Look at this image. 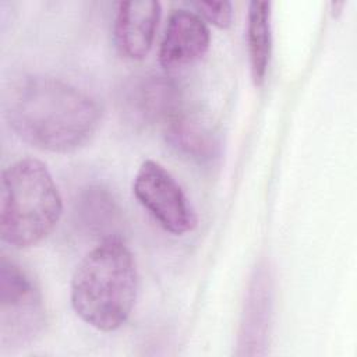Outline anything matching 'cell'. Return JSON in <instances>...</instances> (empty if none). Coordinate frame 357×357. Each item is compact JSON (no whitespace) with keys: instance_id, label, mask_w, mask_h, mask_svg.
Segmentation results:
<instances>
[{"instance_id":"9","label":"cell","mask_w":357,"mask_h":357,"mask_svg":"<svg viewBox=\"0 0 357 357\" xmlns=\"http://www.w3.org/2000/svg\"><path fill=\"white\" fill-rule=\"evenodd\" d=\"M160 3L155 0L121 1L113 24V38L117 52L130 60H142L152 47Z\"/></svg>"},{"instance_id":"5","label":"cell","mask_w":357,"mask_h":357,"mask_svg":"<svg viewBox=\"0 0 357 357\" xmlns=\"http://www.w3.org/2000/svg\"><path fill=\"white\" fill-rule=\"evenodd\" d=\"M132 192L166 231L183 236L195 229V209L178 181L160 163L148 159L139 166Z\"/></svg>"},{"instance_id":"10","label":"cell","mask_w":357,"mask_h":357,"mask_svg":"<svg viewBox=\"0 0 357 357\" xmlns=\"http://www.w3.org/2000/svg\"><path fill=\"white\" fill-rule=\"evenodd\" d=\"M74 220L82 233L99 241L121 234V211L102 185H88L79 191L74 201Z\"/></svg>"},{"instance_id":"2","label":"cell","mask_w":357,"mask_h":357,"mask_svg":"<svg viewBox=\"0 0 357 357\" xmlns=\"http://www.w3.org/2000/svg\"><path fill=\"white\" fill-rule=\"evenodd\" d=\"M138 291L134 257L119 238L99 241L77 265L71 279L75 314L98 331L119 329L130 317Z\"/></svg>"},{"instance_id":"14","label":"cell","mask_w":357,"mask_h":357,"mask_svg":"<svg viewBox=\"0 0 357 357\" xmlns=\"http://www.w3.org/2000/svg\"><path fill=\"white\" fill-rule=\"evenodd\" d=\"M346 6V1H332L331 3V10H332V15L333 17H339L342 14L343 7Z\"/></svg>"},{"instance_id":"7","label":"cell","mask_w":357,"mask_h":357,"mask_svg":"<svg viewBox=\"0 0 357 357\" xmlns=\"http://www.w3.org/2000/svg\"><path fill=\"white\" fill-rule=\"evenodd\" d=\"M208 24L195 11L173 10L169 15L159 46V63L165 70H174L199 60L209 49Z\"/></svg>"},{"instance_id":"4","label":"cell","mask_w":357,"mask_h":357,"mask_svg":"<svg viewBox=\"0 0 357 357\" xmlns=\"http://www.w3.org/2000/svg\"><path fill=\"white\" fill-rule=\"evenodd\" d=\"M45 326L42 294L31 276L6 257L0 261V343L20 349L32 343Z\"/></svg>"},{"instance_id":"12","label":"cell","mask_w":357,"mask_h":357,"mask_svg":"<svg viewBox=\"0 0 357 357\" xmlns=\"http://www.w3.org/2000/svg\"><path fill=\"white\" fill-rule=\"evenodd\" d=\"M247 52L251 78L255 86L265 81L272 50L271 3L251 1L247 14Z\"/></svg>"},{"instance_id":"6","label":"cell","mask_w":357,"mask_h":357,"mask_svg":"<svg viewBox=\"0 0 357 357\" xmlns=\"http://www.w3.org/2000/svg\"><path fill=\"white\" fill-rule=\"evenodd\" d=\"M272 290L271 271L266 264H259L254 269L244 300L237 342L240 356L265 353L271 329Z\"/></svg>"},{"instance_id":"1","label":"cell","mask_w":357,"mask_h":357,"mask_svg":"<svg viewBox=\"0 0 357 357\" xmlns=\"http://www.w3.org/2000/svg\"><path fill=\"white\" fill-rule=\"evenodd\" d=\"M100 116V107L89 93L47 75L22 78L6 99V117L15 134L50 152H71L86 144Z\"/></svg>"},{"instance_id":"11","label":"cell","mask_w":357,"mask_h":357,"mask_svg":"<svg viewBox=\"0 0 357 357\" xmlns=\"http://www.w3.org/2000/svg\"><path fill=\"white\" fill-rule=\"evenodd\" d=\"M163 131L166 142L177 153L198 165H212L220 155V144L212 130L185 112L169 121Z\"/></svg>"},{"instance_id":"8","label":"cell","mask_w":357,"mask_h":357,"mask_svg":"<svg viewBox=\"0 0 357 357\" xmlns=\"http://www.w3.org/2000/svg\"><path fill=\"white\" fill-rule=\"evenodd\" d=\"M124 103L138 123L160 124L184 112L183 95L176 81L160 74H149L134 81L126 91Z\"/></svg>"},{"instance_id":"3","label":"cell","mask_w":357,"mask_h":357,"mask_svg":"<svg viewBox=\"0 0 357 357\" xmlns=\"http://www.w3.org/2000/svg\"><path fill=\"white\" fill-rule=\"evenodd\" d=\"M63 213L59 188L46 165L24 158L1 174L0 237L14 248H28L46 238Z\"/></svg>"},{"instance_id":"13","label":"cell","mask_w":357,"mask_h":357,"mask_svg":"<svg viewBox=\"0 0 357 357\" xmlns=\"http://www.w3.org/2000/svg\"><path fill=\"white\" fill-rule=\"evenodd\" d=\"M195 13L218 28H229L233 21V6L230 1H197L192 3Z\"/></svg>"}]
</instances>
